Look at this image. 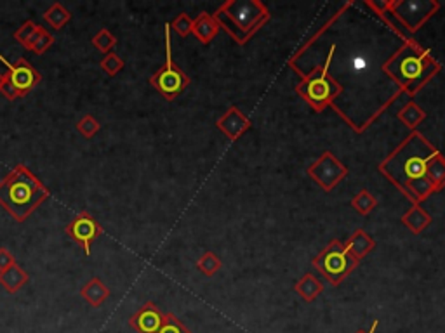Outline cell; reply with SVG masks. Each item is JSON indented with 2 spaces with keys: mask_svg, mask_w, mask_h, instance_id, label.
I'll return each instance as SVG.
<instances>
[{
  "mask_svg": "<svg viewBox=\"0 0 445 333\" xmlns=\"http://www.w3.org/2000/svg\"><path fill=\"white\" fill-rule=\"evenodd\" d=\"M70 19H72V12H70L61 2H54V4H51V8L44 12V21L54 30L65 28V25L70 23Z\"/></svg>",
  "mask_w": 445,
  "mask_h": 333,
  "instance_id": "cell-12",
  "label": "cell"
},
{
  "mask_svg": "<svg viewBox=\"0 0 445 333\" xmlns=\"http://www.w3.org/2000/svg\"><path fill=\"white\" fill-rule=\"evenodd\" d=\"M0 61L4 63L6 69H8L2 75V91H0L8 101H14V99L30 94L41 83V72L35 69V66L25 58H19L16 63H9L0 54Z\"/></svg>",
  "mask_w": 445,
  "mask_h": 333,
  "instance_id": "cell-2",
  "label": "cell"
},
{
  "mask_svg": "<svg viewBox=\"0 0 445 333\" xmlns=\"http://www.w3.org/2000/svg\"><path fill=\"white\" fill-rule=\"evenodd\" d=\"M165 314L154 302L143 304L134 314L129 318V325L136 333H158Z\"/></svg>",
  "mask_w": 445,
  "mask_h": 333,
  "instance_id": "cell-6",
  "label": "cell"
},
{
  "mask_svg": "<svg viewBox=\"0 0 445 333\" xmlns=\"http://www.w3.org/2000/svg\"><path fill=\"white\" fill-rule=\"evenodd\" d=\"M158 333H192L187 326L183 325L174 314H165L164 323H162Z\"/></svg>",
  "mask_w": 445,
  "mask_h": 333,
  "instance_id": "cell-18",
  "label": "cell"
},
{
  "mask_svg": "<svg viewBox=\"0 0 445 333\" xmlns=\"http://www.w3.org/2000/svg\"><path fill=\"white\" fill-rule=\"evenodd\" d=\"M165 65L158 69L155 75H152L150 83L164 96L165 99L172 101L178 94L185 91L188 85V76L183 73L179 66L172 61V49H171V25H165Z\"/></svg>",
  "mask_w": 445,
  "mask_h": 333,
  "instance_id": "cell-3",
  "label": "cell"
},
{
  "mask_svg": "<svg viewBox=\"0 0 445 333\" xmlns=\"http://www.w3.org/2000/svg\"><path fill=\"white\" fill-rule=\"evenodd\" d=\"M81 297L87 302L91 308H101L110 297V288L99 278H91L81 288Z\"/></svg>",
  "mask_w": 445,
  "mask_h": 333,
  "instance_id": "cell-9",
  "label": "cell"
},
{
  "mask_svg": "<svg viewBox=\"0 0 445 333\" xmlns=\"http://www.w3.org/2000/svg\"><path fill=\"white\" fill-rule=\"evenodd\" d=\"M435 153H430V155H421V153H414L413 156H407L402 163V172L405 174L407 179H421L426 175L428 169V160L433 156Z\"/></svg>",
  "mask_w": 445,
  "mask_h": 333,
  "instance_id": "cell-11",
  "label": "cell"
},
{
  "mask_svg": "<svg viewBox=\"0 0 445 333\" xmlns=\"http://www.w3.org/2000/svg\"><path fill=\"white\" fill-rule=\"evenodd\" d=\"M65 233L84 250L85 255H91L92 243L105 233V229H103V226L99 224L89 212L84 211L79 212V214L66 224Z\"/></svg>",
  "mask_w": 445,
  "mask_h": 333,
  "instance_id": "cell-4",
  "label": "cell"
},
{
  "mask_svg": "<svg viewBox=\"0 0 445 333\" xmlns=\"http://www.w3.org/2000/svg\"><path fill=\"white\" fill-rule=\"evenodd\" d=\"M75 127H77V132L82 136V138L92 139L99 131H101V123H99L91 113H87V115H84L81 120H79Z\"/></svg>",
  "mask_w": 445,
  "mask_h": 333,
  "instance_id": "cell-15",
  "label": "cell"
},
{
  "mask_svg": "<svg viewBox=\"0 0 445 333\" xmlns=\"http://www.w3.org/2000/svg\"><path fill=\"white\" fill-rule=\"evenodd\" d=\"M16 264V257L9 252L6 246H0V272L8 271L9 268Z\"/></svg>",
  "mask_w": 445,
  "mask_h": 333,
  "instance_id": "cell-19",
  "label": "cell"
},
{
  "mask_svg": "<svg viewBox=\"0 0 445 333\" xmlns=\"http://www.w3.org/2000/svg\"><path fill=\"white\" fill-rule=\"evenodd\" d=\"M30 275L16 262L12 268H9L8 271L0 272V286H4V290L8 294H18L19 290L28 283Z\"/></svg>",
  "mask_w": 445,
  "mask_h": 333,
  "instance_id": "cell-10",
  "label": "cell"
},
{
  "mask_svg": "<svg viewBox=\"0 0 445 333\" xmlns=\"http://www.w3.org/2000/svg\"><path fill=\"white\" fill-rule=\"evenodd\" d=\"M91 42H92V45L98 49V51L108 54V52H112V49L117 45V36L110 32L108 28H101L94 36H92Z\"/></svg>",
  "mask_w": 445,
  "mask_h": 333,
  "instance_id": "cell-14",
  "label": "cell"
},
{
  "mask_svg": "<svg viewBox=\"0 0 445 333\" xmlns=\"http://www.w3.org/2000/svg\"><path fill=\"white\" fill-rule=\"evenodd\" d=\"M124 65H125L124 59H122L118 54H115L114 51L105 54V58L99 61V68H101L108 76H117L118 73L122 72V68H124Z\"/></svg>",
  "mask_w": 445,
  "mask_h": 333,
  "instance_id": "cell-16",
  "label": "cell"
},
{
  "mask_svg": "<svg viewBox=\"0 0 445 333\" xmlns=\"http://www.w3.org/2000/svg\"><path fill=\"white\" fill-rule=\"evenodd\" d=\"M172 26H174L176 32L179 33V35H188V32H190L192 28H194V25H192V21L188 19L187 14H181L178 19H176L174 23H172Z\"/></svg>",
  "mask_w": 445,
  "mask_h": 333,
  "instance_id": "cell-20",
  "label": "cell"
},
{
  "mask_svg": "<svg viewBox=\"0 0 445 333\" xmlns=\"http://www.w3.org/2000/svg\"><path fill=\"white\" fill-rule=\"evenodd\" d=\"M37 26H39L37 23L30 21V19H28V21L23 23V25L19 26V28L14 32V40H16V42H19V45H21L23 49H28L30 40H32V36H33V33H35Z\"/></svg>",
  "mask_w": 445,
  "mask_h": 333,
  "instance_id": "cell-17",
  "label": "cell"
},
{
  "mask_svg": "<svg viewBox=\"0 0 445 333\" xmlns=\"http://www.w3.org/2000/svg\"><path fill=\"white\" fill-rule=\"evenodd\" d=\"M395 75L402 83H416L423 78L424 73V56L416 54L414 51H407L395 61Z\"/></svg>",
  "mask_w": 445,
  "mask_h": 333,
  "instance_id": "cell-7",
  "label": "cell"
},
{
  "mask_svg": "<svg viewBox=\"0 0 445 333\" xmlns=\"http://www.w3.org/2000/svg\"><path fill=\"white\" fill-rule=\"evenodd\" d=\"M0 91H2V73H0Z\"/></svg>",
  "mask_w": 445,
  "mask_h": 333,
  "instance_id": "cell-22",
  "label": "cell"
},
{
  "mask_svg": "<svg viewBox=\"0 0 445 333\" xmlns=\"http://www.w3.org/2000/svg\"><path fill=\"white\" fill-rule=\"evenodd\" d=\"M376 325H377V323H374V325H373V328L369 330V332H358V333H374V328H376Z\"/></svg>",
  "mask_w": 445,
  "mask_h": 333,
  "instance_id": "cell-21",
  "label": "cell"
},
{
  "mask_svg": "<svg viewBox=\"0 0 445 333\" xmlns=\"http://www.w3.org/2000/svg\"><path fill=\"white\" fill-rule=\"evenodd\" d=\"M350 248L348 246H340L338 243H332L324 254L320 255V259L317 261L318 268L332 279V281H340L344 276L348 275L351 268L355 266V261L350 257Z\"/></svg>",
  "mask_w": 445,
  "mask_h": 333,
  "instance_id": "cell-5",
  "label": "cell"
},
{
  "mask_svg": "<svg viewBox=\"0 0 445 333\" xmlns=\"http://www.w3.org/2000/svg\"><path fill=\"white\" fill-rule=\"evenodd\" d=\"M301 92H303L308 101L313 103L315 106H322L325 101L331 99V96L336 92V89H334V85L325 78V73H322V75L313 76V78L308 80L303 87H301Z\"/></svg>",
  "mask_w": 445,
  "mask_h": 333,
  "instance_id": "cell-8",
  "label": "cell"
},
{
  "mask_svg": "<svg viewBox=\"0 0 445 333\" xmlns=\"http://www.w3.org/2000/svg\"><path fill=\"white\" fill-rule=\"evenodd\" d=\"M52 44H54V36H52L48 30L42 28V26H37L35 33H33L26 51H32L35 52V54H44V52H48V49L51 47Z\"/></svg>",
  "mask_w": 445,
  "mask_h": 333,
  "instance_id": "cell-13",
  "label": "cell"
},
{
  "mask_svg": "<svg viewBox=\"0 0 445 333\" xmlns=\"http://www.w3.org/2000/svg\"><path fill=\"white\" fill-rule=\"evenodd\" d=\"M49 195V189L23 163L0 181V205L16 222H25Z\"/></svg>",
  "mask_w": 445,
  "mask_h": 333,
  "instance_id": "cell-1",
  "label": "cell"
}]
</instances>
